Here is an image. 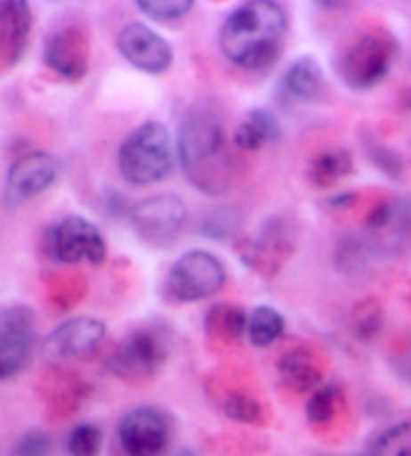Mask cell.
Returning <instances> with one entry per match:
<instances>
[{
	"label": "cell",
	"mask_w": 411,
	"mask_h": 456,
	"mask_svg": "<svg viewBox=\"0 0 411 456\" xmlns=\"http://www.w3.org/2000/svg\"><path fill=\"white\" fill-rule=\"evenodd\" d=\"M60 165L51 153L30 151L20 155L6 173V201L22 203L49 190L59 179Z\"/></svg>",
	"instance_id": "obj_15"
},
{
	"label": "cell",
	"mask_w": 411,
	"mask_h": 456,
	"mask_svg": "<svg viewBox=\"0 0 411 456\" xmlns=\"http://www.w3.org/2000/svg\"><path fill=\"white\" fill-rule=\"evenodd\" d=\"M223 412L227 419L241 424H265V408L257 398L245 392H233L223 403Z\"/></svg>",
	"instance_id": "obj_27"
},
{
	"label": "cell",
	"mask_w": 411,
	"mask_h": 456,
	"mask_svg": "<svg viewBox=\"0 0 411 456\" xmlns=\"http://www.w3.org/2000/svg\"><path fill=\"white\" fill-rule=\"evenodd\" d=\"M137 9L155 22H177L191 14L193 0H137Z\"/></svg>",
	"instance_id": "obj_28"
},
{
	"label": "cell",
	"mask_w": 411,
	"mask_h": 456,
	"mask_svg": "<svg viewBox=\"0 0 411 456\" xmlns=\"http://www.w3.org/2000/svg\"><path fill=\"white\" fill-rule=\"evenodd\" d=\"M359 195L355 191H345L342 195H335V198L329 200V206L335 209H350L355 201H358Z\"/></svg>",
	"instance_id": "obj_32"
},
{
	"label": "cell",
	"mask_w": 411,
	"mask_h": 456,
	"mask_svg": "<svg viewBox=\"0 0 411 456\" xmlns=\"http://www.w3.org/2000/svg\"><path fill=\"white\" fill-rule=\"evenodd\" d=\"M279 137L281 127L275 113L269 109H253L235 129L233 145L243 153H253L269 143H278Z\"/></svg>",
	"instance_id": "obj_19"
},
{
	"label": "cell",
	"mask_w": 411,
	"mask_h": 456,
	"mask_svg": "<svg viewBox=\"0 0 411 456\" xmlns=\"http://www.w3.org/2000/svg\"><path fill=\"white\" fill-rule=\"evenodd\" d=\"M398 54V41L385 28L367 30L355 37L339 54L335 70L343 85L351 91H371L390 75Z\"/></svg>",
	"instance_id": "obj_4"
},
{
	"label": "cell",
	"mask_w": 411,
	"mask_h": 456,
	"mask_svg": "<svg viewBox=\"0 0 411 456\" xmlns=\"http://www.w3.org/2000/svg\"><path fill=\"white\" fill-rule=\"evenodd\" d=\"M361 141H363V149H366L369 161L374 163L379 171L385 173V175L391 179L403 177V171H406V161H403L401 153H398L391 147H387L385 143H382V141H377V137L371 135V133H367V135Z\"/></svg>",
	"instance_id": "obj_25"
},
{
	"label": "cell",
	"mask_w": 411,
	"mask_h": 456,
	"mask_svg": "<svg viewBox=\"0 0 411 456\" xmlns=\"http://www.w3.org/2000/svg\"><path fill=\"white\" fill-rule=\"evenodd\" d=\"M117 49L121 57L147 75H163L173 65L171 45L145 22H126L117 33Z\"/></svg>",
	"instance_id": "obj_13"
},
{
	"label": "cell",
	"mask_w": 411,
	"mask_h": 456,
	"mask_svg": "<svg viewBox=\"0 0 411 456\" xmlns=\"http://www.w3.org/2000/svg\"><path fill=\"white\" fill-rule=\"evenodd\" d=\"M33 11L25 0H0V70L17 65L27 51Z\"/></svg>",
	"instance_id": "obj_16"
},
{
	"label": "cell",
	"mask_w": 411,
	"mask_h": 456,
	"mask_svg": "<svg viewBox=\"0 0 411 456\" xmlns=\"http://www.w3.org/2000/svg\"><path fill=\"white\" fill-rule=\"evenodd\" d=\"M323 91V70L313 57H299L281 77L278 101L283 107L310 103Z\"/></svg>",
	"instance_id": "obj_17"
},
{
	"label": "cell",
	"mask_w": 411,
	"mask_h": 456,
	"mask_svg": "<svg viewBox=\"0 0 411 456\" xmlns=\"http://www.w3.org/2000/svg\"><path fill=\"white\" fill-rule=\"evenodd\" d=\"M44 254L62 265L89 262L102 265L107 259V241L97 225L83 216H68L51 225L43 235Z\"/></svg>",
	"instance_id": "obj_7"
},
{
	"label": "cell",
	"mask_w": 411,
	"mask_h": 456,
	"mask_svg": "<svg viewBox=\"0 0 411 456\" xmlns=\"http://www.w3.org/2000/svg\"><path fill=\"white\" fill-rule=\"evenodd\" d=\"M353 332L363 342L374 340L383 326V308L375 297H366L353 308Z\"/></svg>",
	"instance_id": "obj_26"
},
{
	"label": "cell",
	"mask_w": 411,
	"mask_h": 456,
	"mask_svg": "<svg viewBox=\"0 0 411 456\" xmlns=\"http://www.w3.org/2000/svg\"><path fill=\"white\" fill-rule=\"evenodd\" d=\"M177 159V143L159 121L139 125L118 147V171L134 187L163 183L175 171Z\"/></svg>",
	"instance_id": "obj_3"
},
{
	"label": "cell",
	"mask_w": 411,
	"mask_h": 456,
	"mask_svg": "<svg viewBox=\"0 0 411 456\" xmlns=\"http://www.w3.org/2000/svg\"><path fill=\"white\" fill-rule=\"evenodd\" d=\"M187 208L179 195L159 193L141 200L129 209V224L141 241L163 248L177 238L185 225Z\"/></svg>",
	"instance_id": "obj_9"
},
{
	"label": "cell",
	"mask_w": 411,
	"mask_h": 456,
	"mask_svg": "<svg viewBox=\"0 0 411 456\" xmlns=\"http://www.w3.org/2000/svg\"><path fill=\"white\" fill-rule=\"evenodd\" d=\"M43 59L65 81H83L91 67V38L83 27H60L44 38Z\"/></svg>",
	"instance_id": "obj_14"
},
{
	"label": "cell",
	"mask_w": 411,
	"mask_h": 456,
	"mask_svg": "<svg viewBox=\"0 0 411 456\" xmlns=\"http://www.w3.org/2000/svg\"><path fill=\"white\" fill-rule=\"evenodd\" d=\"M173 456H197V452L191 451V448H179V451Z\"/></svg>",
	"instance_id": "obj_34"
},
{
	"label": "cell",
	"mask_w": 411,
	"mask_h": 456,
	"mask_svg": "<svg viewBox=\"0 0 411 456\" xmlns=\"http://www.w3.org/2000/svg\"><path fill=\"white\" fill-rule=\"evenodd\" d=\"M227 272L217 256L205 249H193L171 265L167 292L181 304L201 302L219 294L225 286Z\"/></svg>",
	"instance_id": "obj_8"
},
{
	"label": "cell",
	"mask_w": 411,
	"mask_h": 456,
	"mask_svg": "<svg viewBox=\"0 0 411 456\" xmlns=\"http://www.w3.org/2000/svg\"><path fill=\"white\" fill-rule=\"evenodd\" d=\"M339 400H342V392H339L335 384H329V387H321L311 392V396L305 404L307 420L315 424V427H326V424L334 420Z\"/></svg>",
	"instance_id": "obj_24"
},
{
	"label": "cell",
	"mask_w": 411,
	"mask_h": 456,
	"mask_svg": "<svg viewBox=\"0 0 411 456\" xmlns=\"http://www.w3.org/2000/svg\"><path fill=\"white\" fill-rule=\"evenodd\" d=\"M177 157L197 190L219 198L239 179V161L229 147L225 127L209 109H195L179 127Z\"/></svg>",
	"instance_id": "obj_1"
},
{
	"label": "cell",
	"mask_w": 411,
	"mask_h": 456,
	"mask_svg": "<svg viewBox=\"0 0 411 456\" xmlns=\"http://www.w3.org/2000/svg\"><path fill=\"white\" fill-rule=\"evenodd\" d=\"M173 443V422L155 406H137L117 424L115 456H167Z\"/></svg>",
	"instance_id": "obj_6"
},
{
	"label": "cell",
	"mask_w": 411,
	"mask_h": 456,
	"mask_svg": "<svg viewBox=\"0 0 411 456\" xmlns=\"http://www.w3.org/2000/svg\"><path fill=\"white\" fill-rule=\"evenodd\" d=\"M279 374L286 387L295 395L315 392L321 388L323 370L318 364V358L307 348H294L279 358Z\"/></svg>",
	"instance_id": "obj_18"
},
{
	"label": "cell",
	"mask_w": 411,
	"mask_h": 456,
	"mask_svg": "<svg viewBox=\"0 0 411 456\" xmlns=\"http://www.w3.org/2000/svg\"><path fill=\"white\" fill-rule=\"evenodd\" d=\"M353 169V157L347 149H327L315 155L310 169H307V179L318 190H331L339 181L347 177Z\"/></svg>",
	"instance_id": "obj_21"
},
{
	"label": "cell",
	"mask_w": 411,
	"mask_h": 456,
	"mask_svg": "<svg viewBox=\"0 0 411 456\" xmlns=\"http://www.w3.org/2000/svg\"><path fill=\"white\" fill-rule=\"evenodd\" d=\"M52 448V440L41 428L27 430L17 443H14L11 456H49Z\"/></svg>",
	"instance_id": "obj_30"
},
{
	"label": "cell",
	"mask_w": 411,
	"mask_h": 456,
	"mask_svg": "<svg viewBox=\"0 0 411 456\" xmlns=\"http://www.w3.org/2000/svg\"><path fill=\"white\" fill-rule=\"evenodd\" d=\"M107 336L105 322L89 316H78L62 322L41 344V356L49 362H70L91 356Z\"/></svg>",
	"instance_id": "obj_12"
},
{
	"label": "cell",
	"mask_w": 411,
	"mask_h": 456,
	"mask_svg": "<svg viewBox=\"0 0 411 456\" xmlns=\"http://www.w3.org/2000/svg\"><path fill=\"white\" fill-rule=\"evenodd\" d=\"M249 316L241 305L217 304L205 314V332L217 342H239L247 334Z\"/></svg>",
	"instance_id": "obj_20"
},
{
	"label": "cell",
	"mask_w": 411,
	"mask_h": 456,
	"mask_svg": "<svg viewBox=\"0 0 411 456\" xmlns=\"http://www.w3.org/2000/svg\"><path fill=\"white\" fill-rule=\"evenodd\" d=\"M283 332H286V318L279 310L271 308V305H257L251 312L247 336L255 348H267V346L275 344Z\"/></svg>",
	"instance_id": "obj_23"
},
{
	"label": "cell",
	"mask_w": 411,
	"mask_h": 456,
	"mask_svg": "<svg viewBox=\"0 0 411 456\" xmlns=\"http://www.w3.org/2000/svg\"><path fill=\"white\" fill-rule=\"evenodd\" d=\"M36 346V318L28 305L0 308V382L28 366Z\"/></svg>",
	"instance_id": "obj_10"
},
{
	"label": "cell",
	"mask_w": 411,
	"mask_h": 456,
	"mask_svg": "<svg viewBox=\"0 0 411 456\" xmlns=\"http://www.w3.org/2000/svg\"><path fill=\"white\" fill-rule=\"evenodd\" d=\"M355 456H411V420L395 422L379 430Z\"/></svg>",
	"instance_id": "obj_22"
},
{
	"label": "cell",
	"mask_w": 411,
	"mask_h": 456,
	"mask_svg": "<svg viewBox=\"0 0 411 456\" xmlns=\"http://www.w3.org/2000/svg\"><path fill=\"white\" fill-rule=\"evenodd\" d=\"M102 446V432L97 424L83 422L68 432L67 452L68 456H99Z\"/></svg>",
	"instance_id": "obj_29"
},
{
	"label": "cell",
	"mask_w": 411,
	"mask_h": 456,
	"mask_svg": "<svg viewBox=\"0 0 411 456\" xmlns=\"http://www.w3.org/2000/svg\"><path fill=\"white\" fill-rule=\"evenodd\" d=\"M318 6H319V9H347L350 4H345V3H319Z\"/></svg>",
	"instance_id": "obj_33"
},
{
	"label": "cell",
	"mask_w": 411,
	"mask_h": 456,
	"mask_svg": "<svg viewBox=\"0 0 411 456\" xmlns=\"http://www.w3.org/2000/svg\"><path fill=\"white\" fill-rule=\"evenodd\" d=\"M287 28V14L281 4L249 0L229 12L221 25V53L243 70H265L281 57Z\"/></svg>",
	"instance_id": "obj_2"
},
{
	"label": "cell",
	"mask_w": 411,
	"mask_h": 456,
	"mask_svg": "<svg viewBox=\"0 0 411 456\" xmlns=\"http://www.w3.org/2000/svg\"><path fill=\"white\" fill-rule=\"evenodd\" d=\"M86 289V281L81 276L68 278L65 276L59 284H52V302L59 304L60 308H68L77 302H81V297Z\"/></svg>",
	"instance_id": "obj_31"
},
{
	"label": "cell",
	"mask_w": 411,
	"mask_h": 456,
	"mask_svg": "<svg viewBox=\"0 0 411 456\" xmlns=\"http://www.w3.org/2000/svg\"><path fill=\"white\" fill-rule=\"evenodd\" d=\"M171 354V334L161 324L133 330L109 354L107 366L126 382H143L161 370Z\"/></svg>",
	"instance_id": "obj_5"
},
{
	"label": "cell",
	"mask_w": 411,
	"mask_h": 456,
	"mask_svg": "<svg viewBox=\"0 0 411 456\" xmlns=\"http://www.w3.org/2000/svg\"><path fill=\"white\" fill-rule=\"evenodd\" d=\"M237 254L263 278L278 276L295 249V230L286 217H269L253 240H245Z\"/></svg>",
	"instance_id": "obj_11"
}]
</instances>
